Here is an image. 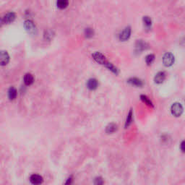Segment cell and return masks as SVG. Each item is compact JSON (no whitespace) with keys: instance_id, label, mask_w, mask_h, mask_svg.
<instances>
[{"instance_id":"1","label":"cell","mask_w":185,"mask_h":185,"mask_svg":"<svg viewBox=\"0 0 185 185\" xmlns=\"http://www.w3.org/2000/svg\"><path fill=\"white\" fill-rule=\"evenodd\" d=\"M171 114L174 116H180L183 113V106L179 102H175L171 105Z\"/></svg>"},{"instance_id":"2","label":"cell","mask_w":185,"mask_h":185,"mask_svg":"<svg viewBox=\"0 0 185 185\" xmlns=\"http://www.w3.org/2000/svg\"><path fill=\"white\" fill-rule=\"evenodd\" d=\"M175 61V57L171 52H166L163 57V63L166 67H171L173 65Z\"/></svg>"},{"instance_id":"3","label":"cell","mask_w":185,"mask_h":185,"mask_svg":"<svg viewBox=\"0 0 185 185\" xmlns=\"http://www.w3.org/2000/svg\"><path fill=\"white\" fill-rule=\"evenodd\" d=\"M92 57H93V59H94L97 63L101 64V65L104 66L108 61L105 56H104L103 54H101V52H98V51L94 52V54H92Z\"/></svg>"},{"instance_id":"4","label":"cell","mask_w":185,"mask_h":185,"mask_svg":"<svg viewBox=\"0 0 185 185\" xmlns=\"http://www.w3.org/2000/svg\"><path fill=\"white\" fill-rule=\"evenodd\" d=\"M24 28L26 31L31 34H35L37 32V28L33 22L31 20H27L24 23Z\"/></svg>"},{"instance_id":"5","label":"cell","mask_w":185,"mask_h":185,"mask_svg":"<svg viewBox=\"0 0 185 185\" xmlns=\"http://www.w3.org/2000/svg\"><path fill=\"white\" fill-rule=\"evenodd\" d=\"M149 45L146 41L143 40H137L136 43H135V51L138 52V53H141L144 50L148 49Z\"/></svg>"},{"instance_id":"6","label":"cell","mask_w":185,"mask_h":185,"mask_svg":"<svg viewBox=\"0 0 185 185\" xmlns=\"http://www.w3.org/2000/svg\"><path fill=\"white\" fill-rule=\"evenodd\" d=\"M132 29L130 26H127L123 29V31L120 33V40L122 41H127L130 38V35H131Z\"/></svg>"},{"instance_id":"7","label":"cell","mask_w":185,"mask_h":185,"mask_svg":"<svg viewBox=\"0 0 185 185\" xmlns=\"http://www.w3.org/2000/svg\"><path fill=\"white\" fill-rule=\"evenodd\" d=\"M30 182L33 185H41L43 182V179L41 175L38 174H32L30 176Z\"/></svg>"},{"instance_id":"8","label":"cell","mask_w":185,"mask_h":185,"mask_svg":"<svg viewBox=\"0 0 185 185\" xmlns=\"http://www.w3.org/2000/svg\"><path fill=\"white\" fill-rule=\"evenodd\" d=\"M9 56L6 51H0V65L5 66L9 63Z\"/></svg>"},{"instance_id":"9","label":"cell","mask_w":185,"mask_h":185,"mask_svg":"<svg viewBox=\"0 0 185 185\" xmlns=\"http://www.w3.org/2000/svg\"><path fill=\"white\" fill-rule=\"evenodd\" d=\"M127 83H130V84L134 86H136V87H142L143 86L144 83L142 82V80L139 79L138 77H130L127 80Z\"/></svg>"},{"instance_id":"10","label":"cell","mask_w":185,"mask_h":185,"mask_svg":"<svg viewBox=\"0 0 185 185\" xmlns=\"http://www.w3.org/2000/svg\"><path fill=\"white\" fill-rule=\"evenodd\" d=\"M98 86V82L96 78H90L87 82V87L89 90H94L97 89Z\"/></svg>"},{"instance_id":"11","label":"cell","mask_w":185,"mask_h":185,"mask_svg":"<svg viewBox=\"0 0 185 185\" xmlns=\"http://www.w3.org/2000/svg\"><path fill=\"white\" fill-rule=\"evenodd\" d=\"M165 79L166 73L164 72H163V71H161V72H158L155 75L154 81L157 84H161V83H162L165 80Z\"/></svg>"},{"instance_id":"12","label":"cell","mask_w":185,"mask_h":185,"mask_svg":"<svg viewBox=\"0 0 185 185\" xmlns=\"http://www.w3.org/2000/svg\"><path fill=\"white\" fill-rule=\"evenodd\" d=\"M15 14L14 12H9L6 15H5V17L2 19V21H3V23L9 24V23H11L14 21L15 19Z\"/></svg>"},{"instance_id":"13","label":"cell","mask_w":185,"mask_h":185,"mask_svg":"<svg viewBox=\"0 0 185 185\" xmlns=\"http://www.w3.org/2000/svg\"><path fill=\"white\" fill-rule=\"evenodd\" d=\"M23 80H24V83L26 85H32L33 83L34 77L32 74L27 73L25 75Z\"/></svg>"},{"instance_id":"14","label":"cell","mask_w":185,"mask_h":185,"mask_svg":"<svg viewBox=\"0 0 185 185\" xmlns=\"http://www.w3.org/2000/svg\"><path fill=\"white\" fill-rule=\"evenodd\" d=\"M118 130V126L117 124H116L115 123H110L109 124H108V126L106 128V133L110 134L115 132L116 130Z\"/></svg>"},{"instance_id":"15","label":"cell","mask_w":185,"mask_h":185,"mask_svg":"<svg viewBox=\"0 0 185 185\" xmlns=\"http://www.w3.org/2000/svg\"><path fill=\"white\" fill-rule=\"evenodd\" d=\"M17 90H16L15 87H10L8 91V97L10 100H14L15 99L16 97H17Z\"/></svg>"},{"instance_id":"16","label":"cell","mask_w":185,"mask_h":185,"mask_svg":"<svg viewBox=\"0 0 185 185\" xmlns=\"http://www.w3.org/2000/svg\"><path fill=\"white\" fill-rule=\"evenodd\" d=\"M132 116H133V112H132V109H131L130 110V112H129L128 114H127V120H126V122H125L126 128H127V127L131 124L132 122Z\"/></svg>"},{"instance_id":"17","label":"cell","mask_w":185,"mask_h":185,"mask_svg":"<svg viewBox=\"0 0 185 185\" xmlns=\"http://www.w3.org/2000/svg\"><path fill=\"white\" fill-rule=\"evenodd\" d=\"M142 20H143V23L144 24H145L146 28H151L152 20L149 16H144L143 18H142Z\"/></svg>"},{"instance_id":"18","label":"cell","mask_w":185,"mask_h":185,"mask_svg":"<svg viewBox=\"0 0 185 185\" xmlns=\"http://www.w3.org/2000/svg\"><path fill=\"white\" fill-rule=\"evenodd\" d=\"M69 5V2L67 0H59L57 2V5L60 9H64Z\"/></svg>"},{"instance_id":"19","label":"cell","mask_w":185,"mask_h":185,"mask_svg":"<svg viewBox=\"0 0 185 185\" xmlns=\"http://www.w3.org/2000/svg\"><path fill=\"white\" fill-rule=\"evenodd\" d=\"M140 99L145 103V104H147L149 106H151V107H153V104L152 103V101L149 99V98L148 96H146L145 95H141L140 96Z\"/></svg>"},{"instance_id":"20","label":"cell","mask_w":185,"mask_h":185,"mask_svg":"<svg viewBox=\"0 0 185 185\" xmlns=\"http://www.w3.org/2000/svg\"><path fill=\"white\" fill-rule=\"evenodd\" d=\"M85 35L87 38H90L94 35V30L92 28H87L85 30Z\"/></svg>"},{"instance_id":"21","label":"cell","mask_w":185,"mask_h":185,"mask_svg":"<svg viewBox=\"0 0 185 185\" xmlns=\"http://www.w3.org/2000/svg\"><path fill=\"white\" fill-rule=\"evenodd\" d=\"M54 35V32H53V31H51V30H47L44 33V38L46 40L50 41L51 38H53Z\"/></svg>"},{"instance_id":"22","label":"cell","mask_w":185,"mask_h":185,"mask_svg":"<svg viewBox=\"0 0 185 185\" xmlns=\"http://www.w3.org/2000/svg\"><path fill=\"white\" fill-rule=\"evenodd\" d=\"M154 59L155 55L153 54H148V55H147L146 57H145V61H146V64H147L148 65H150V64L153 62Z\"/></svg>"},{"instance_id":"23","label":"cell","mask_w":185,"mask_h":185,"mask_svg":"<svg viewBox=\"0 0 185 185\" xmlns=\"http://www.w3.org/2000/svg\"><path fill=\"white\" fill-rule=\"evenodd\" d=\"M94 184L95 185H103L104 184V179L101 177H97L94 181Z\"/></svg>"},{"instance_id":"24","label":"cell","mask_w":185,"mask_h":185,"mask_svg":"<svg viewBox=\"0 0 185 185\" xmlns=\"http://www.w3.org/2000/svg\"><path fill=\"white\" fill-rule=\"evenodd\" d=\"M180 148L182 152H184V141H182L180 145Z\"/></svg>"},{"instance_id":"25","label":"cell","mask_w":185,"mask_h":185,"mask_svg":"<svg viewBox=\"0 0 185 185\" xmlns=\"http://www.w3.org/2000/svg\"><path fill=\"white\" fill-rule=\"evenodd\" d=\"M71 182H72V178H69L67 179V182H66V185H69L71 184Z\"/></svg>"},{"instance_id":"26","label":"cell","mask_w":185,"mask_h":185,"mask_svg":"<svg viewBox=\"0 0 185 185\" xmlns=\"http://www.w3.org/2000/svg\"><path fill=\"white\" fill-rule=\"evenodd\" d=\"M3 24L4 23H3V21H2V19L0 18V27H1V26H2Z\"/></svg>"}]
</instances>
